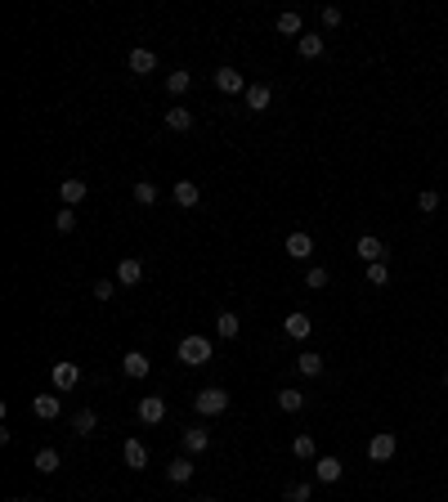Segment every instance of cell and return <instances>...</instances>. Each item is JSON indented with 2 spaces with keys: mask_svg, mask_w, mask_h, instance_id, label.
I'll use <instances>...</instances> for the list:
<instances>
[{
  "mask_svg": "<svg viewBox=\"0 0 448 502\" xmlns=\"http://www.w3.org/2000/svg\"><path fill=\"white\" fill-rule=\"evenodd\" d=\"M179 363H184V368H202V363H211V341L207 337H184V341H179Z\"/></svg>",
  "mask_w": 448,
  "mask_h": 502,
  "instance_id": "6da1fadb",
  "label": "cell"
},
{
  "mask_svg": "<svg viewBox=\"0 0 448 502\" xmlns=\"http://www.w3.org/2000/svg\"><path fill=\"white\" fill-rule=\"evenodd\" d=\"M193 408H198L202 418H220V413L229 408V390H220V386L198 390V395H193Z\"/></svg>",
  "mask_w": 448,
  "mask_h": 502,
  "instance_id": "7a4b0ae2",
  "label": "cell"
},
{
  "mask_svg": "<svg viewBox=\"0 0 448 502\" xmlns=\"http://www.w3.org/2000/svg\"><path fill=\"white\" fill-rule=\"evenodd\" d=\"M395 448H399L395 431H377V435L368 439V458H372V462H390V458H395Z\"/></svg>",
  "mask_w": 448,
  "mask_h": 502,
  "instance_id": "3957f363",
  "label": "cell"
},
{
  "mask_svg": "<svg viewBox=\"0 0 448 502\" xmlns=\"http://www.w3.org/2000/svg\"><path fill=\"white\" fill-rule=\"evenodd\" d=\"M50 382H54V390H72V386L81 382V368L72 359H58L54 368H50Z\"/></svg>",
  "mask_w": 448,
  "mask_h": 502,
  "instance_id": "277c9868",
  "label": "cell"
},
{
  "mask_svg": "<svg viewBox=\"0 0 448 502\" xmlns=\"http://www.w3.org/2000/svg\"><path fill=\"white\" fill-rule=\"evenodd\" d=\"M215 90L220 94H247V81H242L238 68H215Z\"/></svg>",
  "mask_w": 448,
  "mask_h": 502,
  "instance_id": "5b68a950",
  "label": "cell"
},
{
  "mask_svg": "<svg viewBox=\"0 0 448 502\" xmlns=\"http://www.w3.org/2000/svg\"><path fill=\"white\" fill-rule=\"evenodd\" d=\"M354 251H359V261H368V265H385V242L377 234H363Z\"/></svg>",
  "mask_w": 448,
  "mask_h": 502,
  "instance_id": "8992f818",
  "label": "cell"
},
{
  "mask_svg": "<svg viewBox=\"0 0 448 502\" xmlns=\"http://www.w3.org/2000/svg\"><path fill=\"white\" fill-rule=\"evenodd\" d=\"M121 372L130 377V382H143V377L153 372V363H148V354H139V350H130L126 359H121Z\"/></svg>",
  "mask_w": 448,
  "mask_h": 502,
  "instance_id": "52a82bcc",
  "label": "cell"
},
{
  "mask_svg": "<svg viewBox=\"0 0 448 502\" xmlns=\"http://www.w3.org/2000/svg\"><path fill=\"white\" fill-rule=\"evenodd\" d=\"M135 413H139V422H148V426H157V422L166 418V399H162V395H143Z\"/></svg>",
  "mask_w": 448,
  "mask_h": 502,
  "instance_id": "ba28073f",
  "label": "cell"
},
{
  "mask_svg": "<svg viewBox=\"0 0 448 502\" xmlns=\"http://www.w3.org/2000/svg\"><path fill=\"white\" fill-rule=\"evenodd\" d=\"M135 283H143V265L135 261V256L117 261V287H135Z\"/></svg>",
  "mask_w": 448,
  "mask_h": 502,
  "instance_id": "9c48e42d",
  "label": "cell"
},
{
  "mask_svg": "<svg viewBox=\"0 0 448 502\" xmlns=\"http://www.w3.org/2000/svg\"><path fill=\"white\" fill-rule=\"evenodd\" d=\"M341 475H345L341 458H319V462H314V480H323V484H336Z\"/></svg>",
  "mask_w": 448,
  "mask_h": 502,
  "instance_id": "30bf717a",
  "label": "cell"
},
{
  "mask_svg": "<svg viewBox=\"0 0 448 502\" xmlns=\"http://www.w3.org/2000/svg\"><path fill=\"white\" fill-rule=\"evenodd\" d=\"M274 103V90L264 81H256V85H247V113H264V108Z\"/></svg>",
  "mask_w": 448,
  "mask_h": 502,
  "instance_id": "8fae6325",
  "label": "cell"
},
{
  "mask_svg": "<svg viewBox=\"0 0 448 502\" xmlns=\"http://www.w3.org/2000/svg\"><path fill=\"white\" fill-rule=\"evenodd\" d=\"M32 413H36L41 422H54L58 413H63V399H58V395H36V399H32Z\"/></svg>",
  "mask_w": 448,
  "mask_h": 502,
  "instance_id": "7c38bea8",
  "label": "cell"
},
{
  "mask_svg": "<svg viewBox=\"0 0 448 502\" xmlns=\"http://www.w3.org/2000/svg\"><path fill=\"white\" fill-rule=\"evenodd\" d=\"M86 193H90L86 180H63V184H58V198H63V206H81V202H86Z\"/></svg>",
  "mask_w": 448,
  "mask_h": 502,
  "instance_id": "4fadbf2b",
  "label": "cell"
},
{
  "mask_svg": "<svg viewBox=\"0 0 448 502\" xmlns=\"http://www.w3.org/2000/svg\"><path fill=\"white\" fill-rule=\"evenodd\" d=\"M283 327H287V337H296V341H305L309 332H314V318L309 314H300V310H292L283 318Z\"/></svg>",
  "mask_w": 448,
  "mask_h": 502,
  "instance_id": "5bb4252c",
  "label": "cell"
},
{
  "mask_svg": "<svg viewBox=\"0 0 448 502\" xmlns=\"http://www.w3.org/2000/svg\"><path fill=\"white\" fill-rule=\"evenodd\" d=\"M287 256H292V261H309L314 256V238L305 234V229H296V234L287 238Z\"/></svg>",
  "mask_w": 448,
  "mask_h": 502,
  "instance_id": "9a60e30c",
  "label": "cell"
},
{
  "mask_svg": "<svg viewBox=\"0 0 448 502\" xmlns=\"http://www.w3.org/2000/svg\"><path fill=\"white\" fill-rule=\"evenodd\" d=\"M171 198H175V206H198V202H202V189L193 184V180H175Z\"/></svg>",
  "mask_w": 448,
  "mask_h": 502,
  "instance_id": "2e32d148",
  "label": "cell"
},
{
  "mask_svg": "<svg viewBox=\"0 0 448 502\" xmlns=\"http://www.w3.org/2000/svg\"><path fill=\"white\" fill-rule=\"evenodd\" d=\"M121 458H126V467H130V471H143V467H148V448H143L139 439H126Z\"/></svg>",
  "mask_w": 448,
  "mask_h": 502,
  "instance_id": "e0dca14e",
  "label": "cell"
},
{
  "mask_svg": "<svg viewBox=\"0 0 448 502\" xmlns=\"http://www.w3.org/2000/svg\"><path fill=\"white\" fill-rule=\"evenodd\" d=\"M130 72H135V77H148V72H157V54L153 50H130Z\"/></svg>",
  "mask_w": 448,
  "mask_h": 502,
  "instance_id": "ac0fdd59",
  "label": "cell"
},
{
  "mask_svg": "<svg viewBox=\"0 0 448 502\" xmlns=\"http://www.w3.org/2000/svg\"><path fill=\"white\" fill-rule=\"evenodd\" d=\"M184 448L188 453H207L211 448V431H207V426H188V431H184Z\"/></svg>",
  "mask_w": 448,
  "mask_h": 502,
  "instance_id": "d6986e66",
  "label": "cell"
},
{
  "mask_svg": "<svg viewBox=\"0 0 448 502\" xmlns=\"http://www.w3.org/2000/svg\"><path fill=\"white\" fill-rule=\"evenodd\" d=\"M193 471H198V467H193V458H188V453H184V458H175L171 467H166L171 484H188V480H193Z\"/></svg>",
  "mask_w": 448,
  "mask_h": 502,
  "instance_id": "ffe728a7",
  "label": "cell"
},
{
  "mask_svg": "<svg viewBox=\"0 0 448 502\" xmlns=\"http://www.w3.org/2000/svg\"><path fill=\"white\" fill-rule=\"evenodd\" d=\"M188 85H193V72L175 68L171 77H166V94H171V99H179V94H188Z\"/></svg>",
  "mask_w": 448,
  "mask_h": 502,
  "instance_id": "44dd1931",
  "label": "cell"
},
{
  "mask_svg": "<svg viewBox=\"0 0 448 502\" xmlns=\"http://www.w3.org/2000/svg\"><path fill=\"white\" fill-rule=\"evenodd\" d=\"M166 126H171L175 134H188L193 130V113L188 108H166Z\"/></svg>",
  "mask_w": 448,
  "mask_h": 502,
  "instance_id": "7402d4cb",
  "label": "cell"
},
{
  "mask_svg": "<svg viewBox=\"0 0 448 502\" xmlns=\"http://www.w3.org/2000/svg\"><path fill=\"white\" fill-rule=\"evenodd\" d=\"M94 426H99V413H94V408L72 413V431H77V435H94Z\"/></svg>",
  "mask_w": 448,
  "mask_h": 502,
  "instance_id": "603a6c76",
  "label": "cell"
},
{
  "mask_svg": "<svg viewBox=\"0 0 448 502\" xmlns=\"http://www.w3.org/2000/svg\"><path fill=\"white\" fill-rule=\"evenodd\" d=\"M215 332H220V337H224V341H233V337H238V332H242V318H238V314H233V310H224V314H220V318H215Z\"/></svg>",
  "mask_w": 448,
  "mask_h": 502,
  "instance_id": "cb8c5ba5",
  "label": "cell"
},
{
  "mask_svg": "<svg viewBox=\"0 0 448 502\" xmlns=\"http://www.w3.org/2000/svg\"><path fill=\"white\" fill-rule=\"evenodd\" d=\"M296 372H300V377H319V372H323V359H319V354H314V350L296 354Z\"/></svg>",
  "mask_w": 448,
  "mask_h": 502,
  "instance_id": "d4e9b609",
  "label": "cell"
},
{
  "mask_svg": "<svg viewBox=\"0 0 448 502\" xmlns=\"http://www.w3.org/2000/svg\"><path fill=\"white\" fill-rule=\"evenodd\" d=\"M278 408H283V413H300V408H305V395H300V390H292V386L278 390Z\"/></svg>",
  "mask_w": 448,
  "mask_h": 502,
  "instance_id": "484cf974",
  "label": "cell"
},
{
  "mask_svg": "<svg viewBox=\"0 0 448 502\" xmlns=\"http://www.w3.org/2000/svg\"><path fill=\"white\" fill-rule=\"evenodd\" d=\"M32 467L41 471V475H54V471H58V448H41V453H36V462H32Z\"/></svg>",
  "mask_w": 448,
  "mask_h": 502,
  "instance_id": "4316f807",
  "label": "cell"
},
{
  "mask_svg": "<svg viewBox=\"0 0 448 502\" xmlns=\"http://www.w3.org/2000/svg\"><path fill=\"white\" fill-rule=\"evenodd\" d=\"M296 50H300V58H319L323 54V36H300V41H296Z\"/></svg>",
  "mask_w": 448,
  "mask_h": 502,
  "instance_id": "83f0119b",
  "label": "cell"
},
{
  "mask_svg": "<svg viewBox=\"0 0 448 502\" xmlns=\"http://www.w3.org/2000/svg\"><path fill=\"white\" fill-rule=\"evenodd\" d=\"M135 202L139 206H153L157 202V184H153V180H135Z\"/></svg>",
  "mask_w": 448,
  "mask_h": 502,
  "instance_id": "f1b7e54d",
  "label": "cell"
},
{
  "mask_svg": "<svg viewBox=\"0 0 448 502\" xmlns=\"http://www.w3.org/2000/svg\"><path fill=\"white\" fill-rule=\"evenodd\" d=\"M278 32H283V36H300V14H296V9L278 14Z\"/></svg>",
  "mask_w": 448,
  "mask_h": 502,
  "instance_id": "f546056e",
  "label": "cell"
},
{
  "mask_svg": "<svg viewBox=\"0 0 448 502\" xmlns=\"http://www.w3.org/2000/svg\"><path fill=\"white\" fill-rule=\"evenodd\" d=\"M417 211H421V215L440 211V193H435V189H421V193H417Z\"/></svg>",
  "mask_w": 448,
  "mask_h": 502,
  "instance_id": "4dcf8cb0",
  "label": "cell"
},
{
  "mask_svg": "<svg viewBox=\"0 0 448 502\" xmlns=\"http://www.w3.org/2000/svg\"><path fill=\"white\" fill-rule=\"evenodd\" d=\"M305 287H314V291L328 287V269H323V265H309V269H305Z\"/></svg>",
  "mask_w": 448,
  "mask_h": 502,
  "instance_id": "1f68e13d",
  "label": "cell"
},
{
  "mask_svg": "<svg viewBox=\"0 0 448 502\" xmlns=\"http://www.w3.org/2000/svg\"><path fill=\"white\" fill-rule=\"evenodd\" d=\"M54 229H58V234H72V229H77V211H72V206H63V211L54 215Z\"/></svg>",
  "mask_w": 448,
  "mask_h": 502,
  "instance_id": "d6a6232c",
  "label": "cell"
},
{
  "mask_svg": "<svg viewBox=\"0 0 448 502\" xmlns=\"http://www.w3.org/2000/svg\"><path fill=\"white\" fill-rule=\"evenodd\" d=\"M368 283L372 287H390V269H385V265H368Z\"/></svg>",
  "mask_w": 448,
  "mask_h": 502,
  "instance_id": "836d02e7",
  "label": "cell"
},
{
  "mask_svg": "<svg viewBox=\"0 0 448 502\" xmlns=\"http://www.w3.org/2000/svg\"><path fill=\"white\" fill-rule=\"evenodd\" d=\"M292 453H296V458H314V435H296L292 439Z\"/></svg>",
  "mask_w": 448,
  "mask_h": 502,
  "instance_id": "e575fe53",
  "label": "cell"
},
{
  "mask_svg": "<svg viewBox=\"0 0 448 502\" xmlns=\"http://www.w3.org/2000/svg\"><path fill=\"white\" fill-rule=\"evenodd\" d=\"M283 498H287V502H309V498H314V484H292Z\"/></svg>",
  "mask_w": 448,
  "mask_h": 502,
  "instance_id": "d590c367",
  "label": "cell"
},
{
  "mask_svg": "<svg viewBox=\"0 0 448 502\" xmlns=\"http://www.w3.org/2000/svg\"><path fill=\"white\" fill-rule=\"evenodd\" d=\"M113 291H117V283H103L99 278V283H94V301H113Z\"/></svg>",
  "mask_w": 448,
  "mask_h": 502,
  "instance_id": "8d00e7d4",
  "label": "cell"
},
{
  "mask_svg": "<svg viewBox=\"0 0 448 502\" xmlns=\"http://www.w3.org/2000/svg\"><path fill=\"white\" fill-rule=\"evenodd\" d=\"M323 27H341V9H336V5L323 9Z\"/></svg>",
  "mask_w": 448,
  "mask_h": 502,
  "instance_id": "74e56055",
  "label": "cell"
},
{
  "mask_svg": "<svg viewBox=\"0 0 448 502\" xmlns=\"http://www.w3.org/2000/svg\"><path fill=\"white\" fill-rule=\"evenodd\" d=\"M198 502H215V498H198Z\"/></svg>",
  "mask_w": 448,
  "mask_h": 502,
  "instance_id": "f35d334b",
  "label": "cell"
},
{
  "mask_svg": "<svg viewBox=\"0 0 448 502\" xmlns=\"http://www.w3.org/2000/svg\"><path fill=\"white\" fill-rule=\"evenodd\" d=\"M444 386H448V372H444Z\"/></svg>",
  "mask_w": 448,
  "mask_h": 502,
  "instance_id": "ab89813d",
  "label": "cell"
}]
</instances>
